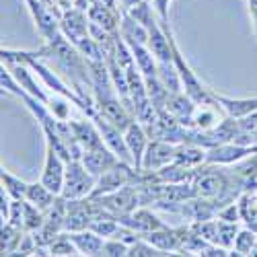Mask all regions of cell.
<instances>
[{
  "label": "cell",
  "mask_w": 257,
  "mask_h": 257,
  "mask_svg": "<svg viewBox=\"0 0 257 257\" xmlns=\"http://www.w3.org/2000/svg\"><path fill=\"white\" fill-rule=\"evenodd\" d=\"M21 241H23V228H17V226L5 222L3 224V245H0L3 255H15Z\"/></svg>",
  "instance_id": "obj_22"
},
{
  "label": "cell",
  "mask_w": 257,
  "mask_h": 257,
  "mask_svg": "<svg viewBox=\"0 0 257 257\" xmlns=\"http://www.w3.org/2000/svg\"><path fill=\"white\" fill-rule=\"evenodd\" d=\"M70 127H72L74 140L80 144L82 151H91V148H97V146L105 144L93 117L91 119H70Z\"/></svg>",
  "instance_id": "obj_9"
},
{
  "label": "cell",
  "mask_w": 257,
  "mask_h": 257,
  "mask_svg": "<svg viewBox=\"0 0 257 257\" xmlns=\"http://www.w3.org/2000/svg\"><path fill=\"white\" fill-rule=\"evenodd\" d=\"M0 179H3V189L7 191V194L13 198V200H25V194H27V181L19 179L17 175H13L11 171H7L3 167V171H0Z\"/></svg>",
  "instance_id": "obj_21"
},
{
  "label": "cell",
  "mask_w": 257,
  "mask_h": 257,
  "mask_svg": "<svg viewBox=\"0 0 257 257\" xmlns=\"http://www.w3.org/2000/svg\"><path fill=\"white\" fill-rule=\"evenodd\" d=\"M119 35L127 41V44H144V46H148V29L142 23H138L130 13H121Z\"/></svg>",
  "instance_id": "obj_18"
},
{
  "label": "cell",
  "mask_w": 257,
  "mask_h": 257,
  "mask_svg": "<svg viewBox=\"0 0 257 257\" xmlns=\"http://www.w3.org/2000/svg\"><path fill=\"white\" fill-rule=\"evenodd\" d=\"M123 138H125V144H127V148H130V155L134 159V169L140 171L144 153H146V148H148V130H146V127L140 121L134 119L123 130Z\"/></svg>",
  "instance_id": "obj_8"
},
{
  "label": "cell",
  "mask_w": 257,
  "mask_h": 257,
  "mask_svg": "<svg viewBox=\"0 0 257 257\" xmlns=\"http://www.w3.org/2000/svg\"><path fill=\"white\" fill-rule=\"evenodd\" d=\"M255 153H257V144L245 146L239 142H222V144L208 148L206 165H232V163H239Z\"/></svg>",
  "instance_id": "obj_4"
},
{
  "label": "cell",
  "mask_w": 257,
  "mask_h": 257,
  "mask_svg": "<svg viewBox=\"0 0 257 257\" xmlns=\"http://www.w3.org/2000/svg\"><path fill=\"white\" fill-rule=\"evenodd\" d=\"M68 237L72 239V243L76 245L80 255H103L105 239L101 234H97L95 230H91V228L74 230V232H68Z\"/></svg>",
  "instance_id": "obj_16"
},
{
  "label": "cell",
  "mask_w": 257,
  "mask_h": 257,
  "mask_svg": "<svg viewBox=\"0 0 257 257\" xmlns=\"http://www.w3.org/2000/svg\"><path fill=\"white\" fill-rule=\"evenodd\" d=\"M89 19H91V23L103 27L105 31L119 33L121 15L117 13V9H113V5H91V9H89Z\"/></svg>",
  "instance_id": "obj_15"
},
{
  "label": "cell",
  "mask_w": 257,
  "mask_h": 257,
  "mask_svg": "<svg viewBox=\"0 0 257 257\" xmlns=\"http://www.w3.org/2000/svg\"><path fill=\"white\" fill-rule=\"evenodd\" d=\"M89 23L91 21H87V17H84L80 11H68L66 15L62 17V33L66 35L74 46H78L82 39L91 37V31H89Z\"/></svg>",
  "instance_id": "obj_11"
},
{
  "label": "cell",
  "mask_w": 257,
  "mask_h": 257,
  "mask_svg": "<svg viewBox=\"0 0 257 257\" xmlns=\"http://www.w3.org/2000/svg\"><path fill=\"white\" fill-rule=\"evenodd\" d=\"M179 232L181 230H173V228H167V226H161L157 230H151V232H146L142 234V237L148 241V243H153L157 249H161L163 253L165 251H179Z\"/></svg>",
  "instance_id": "obj_19"
},
{
  "label": "cell",
  "mask_w": 257,
  "mask_h": 257,
  "mask_svg": "<svg viewBox=\"0 0 257 257\" xmlns=\"http://www.w3.org/2000/svg\"><path fill=\"white\" fill-rule=\"evenodd\" d=\"M56 194L50 189V187H46L41 181H33V183H29L27 185V194H25V200L27 202H31V204H35L37 208H41V210H48L54 202H56Z\"/></svg>",
  "instance_id": "obj_20"
},
{
  "label": "cell",
  "mask_w": 257,
  "mask_h": 257,
  "mask_svg": "<svg viewBox=\"0 0 257 257\" xmlns=\"http://www.w3.org/2000/svg\"><path fill=\"white\" fill-rule=\"evenodd\" d=\"M151 3H153L155 11L161 19V23H169V7H171L173 0H151Z\"/></svg>",
  "instance_id": "obj_27"
},
{
  "label": "cell",
  "mask_w": 257,
  "mask_h": 257,
  "mask_svg": "<svg viewBox=\"0 0 257 257\" xmlns=\"http://www.w3.org/2000/svg\"><path fill=\"white\" fill-rule=\"evenodd\" d=\"M134 165L130 163H123L119 161L117 165H113L111 169H107L103 175L97 177V183H95V189L91 198H99V196H107V194H113V191L130 185L132 179L136 177V171L132 169Z\"/></svg>",
  "instance_id": "obj_2"
},
{
  "label": "cell",
  "mask_w": 257,
  "mask_h": 257,
  "mask_svg": "<svg viewBox=\"0 0 257 257\" xmlns=\"http://www.w3.org/2000/svg\"><path fill=\"white\" fill-rule=\"evenodd\" d=\"M119 222H121V224H127V226L134 228V230L140 232V234H146V232H151V230H157V228L165 226L163 220L157 216V214H153L151 210H146V208L132 210L130 214L121 216Z\"/></svg>",
  "instance_id": "obj_12"
},
{
  "label": "cell",
  "mask_w": 257,
  "mask_h": 257,
  "mask_svg": "<svg viewBox=\"0 0 257 257\" xmlns=\"http://www.w3.org/2000/svg\"><path fill=\"white\" fill-rule=\"evenodd\" d=\"M91 5H113V0H89Z\"/></svg>",
  "instance_id": "obj_30"
},
{
  "label": "cell",
  "mask_w": 257,
  "mask_h": 257,
  "mask_svg": "<svg viewBox=\"0 0 257 257\" xmlns=\"http://www.w3.org/2000/svg\"><path fill=\"white\" fill-rule=\"evenodd\" d=\"M127 255H132V257H151V255H163V251L157 249L153 243H148L144 237H140L134 245H130Z\"/></svg>",
  "instance_id": "obj_25"
},
{
  "label": "cell",
  "mask_w": 257,
  "mask_h": 257,
  "mask_svg": "<svg viewBox=\"0 0 257 257\" xmlns=\"http://www.w3.org/2000/svg\"><path fill=\"white\" fill-rule=\"evenodd\" d=\"M247 5H249V15L253 19V29L257 35V0H247Z\"/></svg>",
  "instance_id": "obj_28"
},
{
  "label": "cell",
  "mask_w": 257,
  "mask_h": 257,
  "mask_svg": "<svg viewBox=\"0 0 257 257\" xmlns=\"http://www.w3.org/2000/svg\"><path fill=\"white\" fill-rule=\"evenodd\" d=\"M97 177L91 171L82 165L80 159L68 161L66 163V175H64V185H62V198L66 200H82V198H91L93 189H95Z\"/></svg>",
  "instance_id": "obj_1"
},
{
  "label": "cell",
  "mask_w": 257,
  "mask_h": 257,
  "mask_svg": "<svg viewBox=\"0 0 257 257\" xmlns=\"http://www.w3.org/2000/svg\"><path fill=\"white\" fill-rule=\"evenodd\" d=\"M175 153H177V144L153 138V142H148L140 171H159V169L171 165L175 161Z\"/></svg>",
  "instance_id": "obj_5"
},
{
  "label": "cell",
  "mask_w": 257,
  "mask_h": 257,
  "mask_svg": "<svg viewBox=\"0 0 257 257\" xmlns=\"http://www.w3.org/2000/svg\"><path fill=\"white\" fill-rule=\"evenodd\" d=\"M5 66L11 68L13 76L17 78V82L21 84V89H23L27 95H31L33 99H39L41 103L48 105L50 95L46 93L44 82L39 80V76L33 72V68L29 66V64H25V62H15V64H5Z\"/></svg>",
  "instance_id": "obj_6"
},
{
  "label": "cell",
  "mask_w": 257,
  "mask_h": 257,
  "mask_svg": "<svg viewBox=\"0 0 257 257\" xmlns=\"http://www.w3.org/2000/svg\"><path fill=\"white\" fill-rule=\"evenodd\" d=\"M80 161H82V165L87 167L95 177H99V175L105 173L107 169H111L113 165H117L121 159H119L107 144H103V146L91 148V151H82Z\"/></svg>",
  "instance_id": "obj_7"
},
{
  "label": "cell",
  "mask_w": 257,
  "mask_h": 257,
  "mask_svg": "<svg viewBox=\"0 0 257 257\" xmlns=\"http://www.w3.org/2000/svg\"><path fill=\"white\" fill-rule=\"evenodd\" d=\"M127 251H130V245H125L123 241H119L115 237H109L103 245V255L105 257H125Z\"/></svg>",
  "instance_id": "obj_26"
},
{
  "label": "cell",
  "mask_w": 257,
  "mask_h": 257,
  "mask_svg": "<svg viewBox=\"0 0 257 257\" xmlns=\"http://www.w3.org/2000/svg\"><path fill=\"white\" fill-rule=\"evenodd\" d=\"M216 101L228 117L241 119L253 111H257V97H224L216 93Z\"/></svg>",
  "instance_id": "obj_13"
},
{
  "label": "cell",
  "mask_w": 257,
  "mask_h": 257,
  "mask_svg": "<svg viewBox=\"0 0 257 257\" xmlns=\"http://www.w3.org/2000/svg\"><path fill=\"white\" fill-rule=\"evenodd\" d=\"M48 249H50V255H80L76 245L68 237V232L66 234H58V237L48 245Z\"/></svg>",
  "instance_id": "obj_24"
},
{
  "label": "cell",
  "mask_w": 257,
  "mask_h": 257,
  "mask_svg": "<svg viewBox=\"0 0 257 257\" xmlns=\"http://www.w3.org/2000/svg\"><path fill=\"white\" fill-rule=\"evenodd\" d=\"M66 163L68 161L64 159L50 142H46V159H44V169H41L39 181L46 187H50L56 196L62 194L64 175H66Z\"/></svg>",
  "instance_id": "obj_3"
},
{
  "label": "cell",
  "mask_w": 257,
  "mask_h": 257,
  "mask_svg": "<svg viewBox=\"0 0 257 257\" xmlns=\"http://www.w3.org/2000/svg\"><path fill=\"white\" fill-rule=\"evenodd\" d=\"M194 191L200 198H216L222 196L226 185V177L222 173H204V175H196L194 177Z\"/></svg>",
  "instance_id": "obj_14"
},
{
  "label": "cell",
  "mask_w": 257,
  "mask_h": 257,
  "mask_svg": "<svg viewBox=\"0 0 257 257\" xmlns=\"http://www.w3.org/2000/svg\"><path fill=\"white\" fill-rule=\"evenodd\" d=\"M206 153H208V148H204L196 142H181V144H177V153H175L173 163L183 165L187 169H196L198 165L206 163Z\"/></svg>",
  "instance_id": "obj_17"
},
{
  "label": "cell",
  "mask_w": 257,
  "mask_h": 257,
  "mask_svg": "<svg viewBox=\"0 0 257 257\" xmlns=\"http://www.w3.org/2000/svg\"><path fill=\"white\" fill-rule=\"evenodd\" d=\"M251 255H257V243H255V247H253V251H251Z\"/></svg>",
  "instance_id": "obj_31"
},
{
  "label": "cell",
  "mask_w": 257,
  "mask_h": 257,
  "mask_svg": "<svg viewBox=\"0 0 257 257\" xmlns=\"http://www.w3.org/2000/svg\"><path fill=\"white\" fill-rule=\"evenodd\" d=\"M27 3V9L35 21V27L39 29V33L44 35L46 39H52L54 35H58V21L54 17V13L50 11V7H46L44 3L39 0H25Z\"/></svg>",
  "instance_id": "obj_10"
},
{
  "label": "cell",
  "mask_w": 257,
  "mask_h": 257,
  "mask_svg": "<svg viewBox=\"0 0 257 257\" xmlns=\"http://www.w3.org/2000/svg\"><path fill=\"white\" fill-rule=\"evenodd\" d=\"M255 243H257V232L253 228H241L232 243V251H234L232 255H251Z\"/></svg>",
  "instance_id": "obj_23"
},
{
  "label": "cell",
  "mask_w": 257,
  "mask_h": 257,
  "mask_svg": "<svg viewBox=\"0 0 257 257\" xmlns=\"http://www.w3.org/2000/svg\"><path fill=\"white\" fill-rule=\"evenodd\" d=\"M140 3H144V0H119L121 13H127V11H132V9H134V7H138Z\"/></svg>",
  "instance_id": "obj_29"
}]
</instances>
